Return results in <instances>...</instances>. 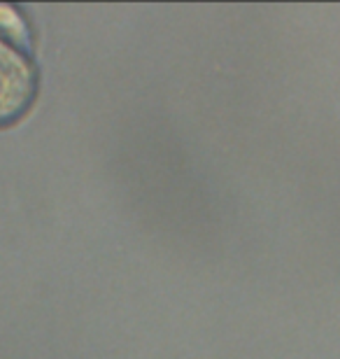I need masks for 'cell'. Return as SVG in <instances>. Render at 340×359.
<instances>
[{"label": "cell", "instance_id": "1", "mask_svg": "<svg viewBox=\"0 0 340 359\" xmlns=\"http://www.w3.org/2000/svg\"><path fill=\"white\" fill-rule=\"evenodd\" d=\"M35 91L38 70L31 61V33L12 7L0 5V126L24 117Z\"/></svg>", "mask_w": 340, "mask_h": 359}]
</instances>
